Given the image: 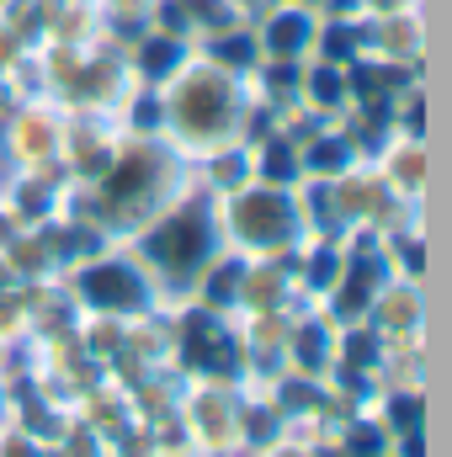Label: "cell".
<instances>
[{
    "instance_id": "obj_1",
    "label": "cell",
    "mask_w": 452,
    "mask_h": 457,
    "mask_svg": "<svg viewBox=\"0 0 452 457\" xmlns=\"http://www.w3.org/2000/svg\"><path fill=\"white\" fill-rule=\"evenodd\" d=\"M176 234H160L155 239V250L160 255H171V261H187V255H197L203 250V234H197V224H171Z\"/></svg>"
},
{
    "instance_id": "obj_2",
    "label": "cell",
    "mask_w": 452,
    "mask_h": 457,
    "mask_svg": "<svg viewBox=\"0 0 452 457\" xmlns=\"http://www.w3.org/2000/svg\"><path fill=\"white\" fill-rule=\"evenodd\" d=\"M91 293H96L102 303H133V298H138L133 277H122V271H113V277H107V271H96V277H91Z\"/></svg>"
},
{
    "instance_id": "obj_3",
    "label": "cell",
    "mask_w": 452,
    "mask_h": 457,
    "mask_svg": "<svg viewBox=\"0 0 452 457\" xmlns=\"http://www.w3.org/2000/svg\"><path fill=\"white\" fill-rule=\"evenodd\" d=\"M272 37H277V48H293V43L304 37V27H298V21H277V32H272Z\"/></svg>"
},
{
    "instance_id": "obj_4",
    "label": "cell",
    "mask_w": 452,
    "mask_h": 457,
    "mask_svg": "<svg viewBox=\"0 0 452 457\" xmlns=\"http://www.w3.org/2000/svg\"><path fill=\"white\" fill-rule=\"evenodd\" d=\"M165 64H171V43H155L149 48V70H165Z\"/></svg>"
},
{
    "instance_id": "obj_5",
    "label": "cell",
    "mask_w": 452,
    "mask_h": 457,
    "mask_svg": "<svg viewBox=\"0 0 452 457\" xmlns=\"http://www.w3.org/2000/svg\"><path fill=\"white\" fill-rule=\"evenodd\" d=\"M356 453H378V436L372 431H356Z\"/></svg>"
}]
</instances>
